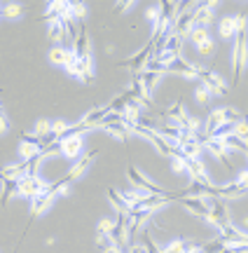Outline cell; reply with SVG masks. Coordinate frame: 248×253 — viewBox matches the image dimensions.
<instances>
[{
	"instance_id": "obj_2",
	"label": "cell",
	"mask_w": 248,
	"mask_h": 253,
	"mask_svg": "<svg viewBox=\"0 0 248 253\" xmlns=\"http://www.w3.org/2000/svg\"><path fill=\"white\" fill-rule=\"evenodd\" d=\"M49 190V183L42 181L40 176H24L19 181V197H26V199H33L37 195H42Z\"/></svg>"
},
{
	"instance_id": "obj_13",
	"label": "cell",
	"mask_w": 248,
	"mask_h": 253,
	"mask_svg": "<svg viewBox=\"0 0 248 253\" xmlns=\"http://www.w3.org/2000/svg\"><path fill=\"white\" fill-rule=\"evenodd\" d=\"M96 155H99V150H92V153H87V157H82V160H80V162L75 164L73 169H68V173H66L64 178H66L68 183H71V181H75V178H80V176H84V171L89 169V164L94 162V157H96Z\"/></svg>"
},
{
	"instance_id": "obj_4",
	"label": "cell",
	"mask_w": 248,
	"mask_h": 253,
	"mask_svg": "<svg viewBox=\"0 0 248 253\" xmlns=\"http://www.w3.org/2000/svg\"><path fill=\"white\" fill-rule=\"evenodd\" d=\"M152 54H155V38H152V40H150V42H147V45L143 47L141 52H136V54L131 56V59H129L124 66H127V68H131V71L138 75V73H143V68H145L147 61L152 59Z\"/></svg>"
},
{
	"instance_id": "obj_15",
	"label": "cell",
	"mask_w": 248,
	"mask_h": 253,
	"mask_svg": "<svg viewBox=\"0 0 248 253\" xmlns=\"http://www.w3.org/2000/svg\"><path fill=\"white\" fill-rule=\"evenodd\" d=\"M185 171H190L192 181H199V183H204V185H211V178H209L206 167H204L202 160H187V169H185Z\"/></svg>"
},
{
	"instance_id": "obj_10",
	"label": "cell",
	"mask_w": 248,
	"mask_h": 253,
	"mask_svg": "<svg viewBox=\"0 0 248 253\" xmlns=\"http://www.w3.org/2000/svg\"><path fill=\"white\" fill-rule=\"evenodd\" d=\"M166 73H180L185 78H199L202 68H199V66H192L190 61H185L183 56H178V59H174V61L166 66Z\"/></svg>"
},
{
	"instance_id": "obj_38",
	"label": "cell",
	"mask_w": 248,
	"mask_h": 253,
	"mask_svg": "<svg viewBox=\"0 0 248 253\" xmlns=\"http://www.w3.org/2000/svg\"><path fill=\"white\" fill-rule=\"evenodd\" d=\"M71 14H73V19H80V21H82V19L87 17V5H84V2H71Z\"/></svg>"
},
{
	"instance_id": "obj_28",
	"label": "cell",
	"mask_w": 248,
	"mask_h": 253,
	"mask_svg": "<svg viewBox=\"0 0 248 253\" xmlns=\"http://www.w3.org/2000/svg\"><path fill=\"white\" fill-rule=\"evenodd\" d=\"M218 28H220V38H234L237 36V17H222Z\"/></svg>"
},
{
	"instance_id": "obj_53",
	"label": "cell",
	"mask_w": 248,
	"mask_h": 253,
	"mask_svg": "<svg viewBox=\"0 0 248 253\" xmlns=\"http://www.w3.org/2000/svg\"><path fill=\"white\" fill-rule=\"evenodd\" d=\"M0 9H2V7H0Z\"/></svg>"
},
{
	"instance_id": "obj_35",
	"label": "cell",
	"mask_w": 248,
	"mask_h": 253,
	"mask_svg": "<svg viewBox=\"0 0 248 253\" xmlns=\"http://www.w3.org/2000/svg\"><path fill=\"white\" fill-rule=\"evenodd\" d=\"M33 134H35L37 138H45L47 134H52V122H49V120H45V118H40L35 122V131H33Z\"/></svg>"
},
{
	"instance_id": "obj_37",
	"label": "cell",
	"mask_w": 248,
	"mask_h": 253,
	"mask_svg": "<svg viewBox=\"0 0 248 253\" xmlns=\"http://www.w3.org/2000/svg\"><path fill=\"white\" fill-rule=\"evenodd\" d=\"M234 136H239L241 141H246L248 143V120H239L237 125H234Z\"/></svg>"
},
{
	"instance_id": "obj_32",
	"label": "cell",
	"mask_w": 248,
	"mask_h": 253,
	"mask_svg": "<svg viewBox=\"0 0 248 253\" xmlns=\"http://www.w3.org/2000/svg\"><path fill=\"white\" fill-rule=\"evenodd\" d=\"M202 141H190V143H185L180 145V150H183L190 160H199V155H202Z\"/></svg>"
},
{
	"instance_id": "obj_43",
	"label": "cell",
	"mask_w": 248,
	"mask_h": 253,
	"mask_svg": "<svg viewBox=\"0 0 248 253\" xmlns=\"http://www.w3.org/2000/svg\"><path fill=\"white\" fill-rule=\"evenodd\" d=\"M194 96H197V101H199V103H204V106H206V103H209V99H211V94H209V89H206L204 84H199V87H197Z\"/></svg>"
},
{
	"instance_id": "obj_9",
	"label": "cell",
	"mask_w": 248,
	"mask_h": 253,
	"mask_svg": "<svg viewBox=\"0 0 248 253\" xmlns=\"http://www.w3.org/2000/svg\"><path fill=\"white\" fill-rule=\"evenodd\" d=\"M199 78H202V84L209 89V94L211 96H222L225 91H227V87H225V82L215 75V73H211V71H204L202 68V73H199Z\"/></svg>"
},
{
	"instance_id": "obj_48",
	"label": "cell",
	"mask_w": 248,
	"mask_h": 253,
	"mask_svg": "<svg viewBox=\"0 0 248 253\" xmlns=\"http://www.w3.org/2000/svg\"><path fill=\"white\" fill-rule=\"evenodd\" d=\"M134 5H136L134 0H124V2H115V9H117V12H127V9L134 7Z\"/></svg>"
},
{
	"instance_id": "obj_41",
	"label": "cell",
	"mask_w": 248,
	"mask_h": 253,
	"mask_svg": "<svg viewBox=\"0 0 248 253\" xmlns=\"http://www.w3.org/2000/svg\"><path fill=\"white\" fill-rule=\"evenodd\" d=\"M112 227H115V223H112V220H108V218H103L101 223L96 225V235H110Z\"/></svg>"
},
{
	"instance_id": "obj_47",
	"label": "cell",
	"mask_w": 248,
	"mask_h": 253,
	"mask_svg": "<svg viewBox=\"0 0 248 253\" xmlns=\"http://www.w3.org/2000/svg\"><path fill=\"white\" fill-rule=\"evenodd\" d=\"M213 47H215V45H213V40H206V42H204V45H199L197 49H199V54L209 56V54H213Z\"/></svg>"
},
{
	"instance_id": "obj_42",
	"label": "cell",
	"mask_w": 248,
	"mask_h": 253,
	"mask_svg": "<svg viewBox=\"0 0 248 253\" xmlns=\"http://www.w3.org/2000/svg\"><path fill=\"white\" fill-rule=\"evenodd\" d=\"M187 160H190V157H174V160H171V169H174L176 173L185 171V169H187Z\"/></svg>"
},
{
	"instance_id": "obj_51",
	"label": "cell",
	"mask_w": 248,
	"mask_h": 253,
	"mask_svg": "<svg viewBox=\"0 0 248 253\" xmlns=\"http://www.w3.org/2000/svg\"><path fill=\"white\" fill-rule=\"evenodd\" d=\"M103 253H122V249H117L115 244H110L108 249H103Z\"/></svg>"
},
{
	"instance_id": "obj_1",
	"label": "cell",
	"mask_w": 248,
	"mask_h": 253,
	"mask_svg": "<svg viewBox=\"0 0 248 253\" xmlns=\"http://www.w3.org/2000/svg\"><path fill=\"white\" fill-rule=\"evenodd\" d=\"M248 19L246 14L241 12L237 14V40H234V52H232V66H234V71H232V80L239 82L241 73L246 68L248 63Z\"/></svg>"
},
{
	"instance_id": "obj_27",
	"label": "cell",
	"mask_w": 248,
	"mask_h": 253,
	"mask_svg": "<svg viewBox=\"0 0 248 253\" xmlns=\"http://www.w3.org/2000/svg\"><path fill=\"white\" fill-rule=\"evenodd\" d=\"M108 197H110V204L117 209L120 213H131V207H129L127 202H124V197H122V195L115 188H108Z\"/></svg>"
},
{
	"instance_id": "obj_18",
	"label": "cell",
	"mask_w": 248,
	"mask_h": 253,
	"mask_svg": "<svg viewBox=\"0 0 248 253\" xmlns=\"http://www.w3.org/2000/svg\"><path fill=\"white\" fill-rule=\"evenodd\" d=\"M204 145H206L213 155H218V160H222V164H225L227 169H232L230 155H227V148H225V143H222V141H218V138H206V141H204Z\"/></svg>"
},
{
	"instance_id": "obj_29",
	"label": "cell",
	"mask_w": 248,
	"mask_h": 253,
	"mask_svg": "<svg viewBox=\"0 0 248 253\" xmlns=\"http://www.w3.org/2000/svg\"><path fill=\"white\" fill-rule=\"evenodd\" d=\"M222 143H225V148L227 150H239V153H248V143L246 141H241L239 136L230 134L227 138H222Z\"/></svg>"
},
{
	"instance_id": "obj_45",
	"label": "cell",
	"mask_w": 248,
	"mask_h": 253,
	"mask_svg": "<svg viewBox=\"0 0 248 253\" xmlns=\"http://www.w3.org/2000/svg\"><path fill=\"white\" fill-rule=\"evenodd\" d=\"M164 253H185V242H171L164 249Z\"/></svg>"
},
{
	"instance_id": "obj_52",
	"label": "cell",
	"mask_w": 248,
	"mask_h": 253,
	"mask_svg": "<svg viewBox=\"0 0 248 253\" xmlns=\"http://www.w3.org/2000/svg\"><path fill=\"white\" fill-rule=\"evenodd\" d=\"M0 115H5V110H2V106H0Z\"/></svg>"
},
{
	"instance_id": "obj_11",
	"label": "cell",
	"mask_w": 248,
	"mask_h": 253,
	"mask_svg": "<svg viewBox=\"0 0 248 253\" xmlns=\"http://www.w3.org/2000/svg\"><path fill=\"white\" fill-rule=\"evenodd\" d=\"M220 232H222V235H220V237H222V242H225L227 246H241V244H248V235H246V232H241L239 227H234L232 223H230V225L222 227Z\"/></svg>"
},
{
	"instance_id": "obj_19",
	"label": "cell",
	"mask_w": 248,
	"mask_h": 253,
	"mask_svg": "<svg viewBox=\"0 0 248 253\" xmlns=\"http://www.w3.org/2000/svg\"><path fill=\"white\" fill-rule=\"evenodd\" d=\"M73 52L77 54V59H82V56H89L92 54V49H89V36H87V28L80 24V33H77V40L73 42Z\"/></svg>"
},
{
	"instance_id": "obj_39",
	"label": "cell",
	"mask_w": 248,
	"mask_h": 253,
	"mask_svg": "<svg viewBox=\"0 0 248 253\" xmlns=\"http://www.w3.org/2000/svg\"><path fill=\"white\" fill-rule=\"evenodd\" d=\"M143 246H145V251L147 253H164L159 246L155 244V239L150 237V232H143Z\"/></svg>"
},
{
	"instance_id": "obj_49",
	"label": "cell",
	"mask_w": 248,
	"mask_h": 253,
	"mask_svg": "<svg viewBox=\"0 0 248 253\" xmlns=\"http://www.w3.org/2000/svg\"><path fill=\"white\" fill-rule=\"evenodd\" d=\"M147 19L152 21V26H155L157 21H159V7H150L147 9Z\"/></svg>"
},
{
	"instance_id": "obj_23",
	"label": "cell",
	"mask_w": 248,
	"mask_h": 253,
	"mask_svg": "<svg viewBox=\"0 0 248 253\" xmlns=\"http://www.w3.org/2000/svg\"><path fill=\"white\" fill-rule=\"evenodd\" d=\"M12 195H19V181H2V190H0V207L5 209Z\"/></svg>"
},
{
	"instance_id": "obj_44",
	"label": "cell",
	"mask_w": 248,
	"mask_h": 253,
	"mask_svg": "<svg viewBox=\"0 0 248 253\" xmlns=\"http://www.w3.org/2000/svg\"><path fill=\"white\" fill-rule=\"evenodd\" d=\"M225 118H227V122L237 125L239 120H244V115H241L239 110H234V108H225Z\"/></svg>"
},
{
	"instance_id": "obj_31",
	"label": "cell",
	"mask_w": 248,
	"mask_h": 253,
	"mask_svg": "<svg viewBox=\"0 0 248 253\" xmlns=\"http://www.w3.org/2000/svg\"><path fill=\"white\" fill-rule=\"evenodd\" d=\"M47 36H49V40H52L54 45H59V42L66 38V31H64V26H61V21L49 24V28H47Z\"/></svg>"
},
{
	"instance_id": "obj_36",
	"label": "cell",
	"mask_w": 248,
	"mask_h": 253,
	"mask_svg": "<svg viewBox=\"0 0 248 253\" xmlns=\"http://www.w3.org/2000/svg\"><path fill=\"white\" fill-rule=\"evenodd\" d=\"M178 126H180L183 131H187V134H197V131L202 129V122H199V120H194V118H185Z\"/></svg>"
},
{
	"instance_id": "obj_22",
	"label": "cell",
	"mask_w": 248,
	"mask_h": 253,
	"mask_svg": "<svg viewBox=\"0 0 248 253\" xmlns=\"http://www.w3.org/2000/svg\"><path fill=\"white\" fill-rule=\"evenodd\" d=\"M227 122V118H225V110H213L211 115H209V120H206V138L211 136V131H215L218 126H222Z\"/></svg>"
},
{
	"instance_id": "obj_34",
	"label": "cell",
	"mask_w": 248,
	"mask_h": 253,
	"mask_svg": "<svg viewBox=\"0 0 248 253\" xmlns=\"http://www.w3.org/2000/svg\"><path fill=\"white\" fill-rule=\"evenodd\" d=\"M0 14L7 19H19L21 17V5H19V2H7L5 7L0 9Z\"/></svg>"
},
{
	"instance_id": "obj_50",
	"label": "cell",
	"mask_w": 248,
	"mask_h": 253,
	"mask_svg": "<svg viewBox=\"0 0 248 253\" xmlns=\"http://www.w3.org/2000/svg\"><path fill=\"white\" fill-rule=\"evenodd\" d=\"M7 134V120H5V115H0V136Z\"/></svg>"
},
{
	"instance_id": "obj_24",
	"label": "cell",
	"mask_w": 248,
	"mask_h": 253,
	"mask_svg": "<svg viewBox=\"0 0 248 253\" xmlns=\"http://www.w3.org/2000/svg\"><path fill=\"white\" fill-rule=\"evenodd\" d=\"M138 78H141V82H143V87H145V91L150 94V91H152V89L157 87V84H159V80H162V73L143 71V73H138Z\"/></svg>"
},
{
	"instance_id": "obj_8",
	"label": "cell",
	"mask_w": 248,
	"mask_h": 253,
	"mask_svg": "<svg viewBox=\"0 0 248 253\" xmlns=\"http://www.w3.org/2000/svg\"><path fill=\"white\" fill-rule=\"evenodd\" d=\"M174 199H176V195H145V197L134 207V211H155V209L164 207V204L174 202Z\"/></svg>"
},
{
	"instance_id": "obj_6",
	"label": "cell",
	"mask_w": 248,
	"mask_h": 253,
	"mask_svg": "<svg viewBox=\"0 0 248 253\" xmlns=\"http://www.w3.org/2000/svg\"><path fill=\"white\" fill-rule=\"evenodd\" d=\"M82 134L77 136H66V138H61L59 141V153L64 155V157H68V160H75V157H80V153H82Z\"/></svg>"
},
{
	"instance_id": "obj_25",
	"label": "cell",
	"mask_w": 248,
	"mask_h": 253,
	"mask_svg": "<svg viewBox=\"0 0 248 253\" xmlns=\"http://www.w3.org/2000/svg\"><path fill=\"white\" fill-rule=\"evenodd\" d=\"M49 63H54V66H66L68 63V47H61V45H56L49 49Z\"/></svg>"
},
{
	"instance_id": "obj_5",
	"label": "cell",
	"mask_w": 248,
	"mask_h": 253,
	"mask_svg": "<svg viewBox=\"0 0 248 253\" xmlns=\"http://www.w3.org/2000/svg\"><path fill=\"white\" fill-rule=\"evenodd\" d=\"M206 220L211 223V225L215 227H225L230 225V211H227V207H225V202H209V216H206Z\"/></svg>"
},
{
	"instance_id": "obj_16",
	"label": "cell",
	"mask_w": 248,
	"mask_h": 253,
	"mask_svg": "<svg viewBox=\"0 0 248 253\" xmlns=\"http://www.w3.org/2000/svg\"><path fill=\"white\" fill-rule=\"evenodd\" d=\"M52 199H54V195H49V192H42V195L31 199V220H35L40 213H45L52 204Z\"/></svg>"
},
{
	"instance_id": "obj_20",
	"label": "cell",
	"mask_w": 248,
	"mask_h": 253,
	"mask_svg": "<svg viewBox=\"0 0 248 253\" xmlns=\"http://www.w3.org/2000/svg\"><path fill=\"white\" fill-rule=\"evenodd\" d=\"M138 120H141V103L134 99L127 108L122 110V122L127 126H134V125H138Z\"/></svg>"
},
{
	"instance_id": "obj_21",
	"label": "cell",
	"mask_w": 248,
	"mask_h": 253,
	"mask_svg": "<svg viewBox=\"0 0 248 253\" xmlns=\"http://www.w3.org/2000/svg\"><path fill=\"white\" fill-rule=\"evenodd\" d=\"M162 115H164L166 120H174L176 126H178L185 118H187V115H185V108H183V101H174V106H169Z\"/></svg>"
},
{
	"instance_id": "obj_14",
	"label": "cell",
	"mask_w": 248,
	"mask_h": 253,
	"mask_svg": "<svg viewBox=\"0 0 248 253\" xmlns=\"http://www.w3.org/2000/svg\"><path fill=\"white\" fill-rule=\"evenodd\" d=\"M213 7H218V0L204 2V5H199V9H194V26H209V21L213 19Z\"/></svg>"
},
{
	"instance_id": "obj_33",
	"label": "cell",
	"mask_w": 248,
	"mask_h": 253,
	"mask_svg": "<svg viewBox=\"0 0 248 253\" xmlns=\"http://www.w3.org/2000/svg\"><path fill=\"white\" fill-rule=\"evenodd\" d=\"M71 126H73V122H66V120H54V122H52V134L56 136V141H59V138H61V136H64Z\"/></svg>"
},
{
	"instance_id": "obj_7",
	"label": "cell",
	"mask_w": 248,
	"mask_h": 253,
	"mask_svg": "<svg viewBox=\"0 0 248 253\" xmlns=\"http://www.w3.org/2000/svg\"><path fill=\"white\" fill-rule=\"evenodd\" d=\"M127 173H129V178H131V183H134L136 188L143 190L145 195H164V192H162V188H159V185H155V183L150 181L147 176H143V173L138 171L136 167H129Z\"/></svg>"
},
{
	"instance_id": "obj_30",
	"label": "cell",
	"mask_w": 248,
	"mask_h": 253,
	"mask_svg": "<svg viewBox=\"0 0 248 253\" xmlns=\"http://www.w3.org/2000/svg\"><path fill=\"white\" fill-rule=\"evenodd\" d=\"M190 40H192L194 45L199 47V45H204L206 40H211V33H209V28H204V26H194L192 31H190Z\"/></svg>"
},
{
	"instance_id": "obj_12",
	"label": "cell",
	"mask_w": 248,
	"mask_h": 253,
	"mask_svg": "<svg viewBox=\"0 0 248 253\" xmlns=\"http://www.w3.org/2000/svg\"><path fill=\"white\" fill-rule=\"evenodd\" d=\"M180 204H183L187 211H192L197 218L209 216V202L204 197H180Z\"/></svg>"
},
{
	"instance_id": "obj_40",
	"label": "cell",
	"mask_w": 248,
	"mask_h": 253,
	"mask_svg": "<svg viewBox=\"0 0 248 253\" xmlns=\"http://www.w3.org/2000/svg\"><path fill=\"white\" fill-rule=\"evenodd\" d=\"M117 122H122V113H112V110H110V113L101 120V125H99V126H103V129H106V126L117 125Z\"/></svg>"
},
{
	"instance_id": "obj_17",
	"label": "cell",
	"mask_w": 248,
	"mask_h": 253,
	"mask_svg": "<svg viewBox=\"0 0 248 253\" xmlns=\"http://www.w3.org/2000/svg\"><path fill=\"white\" fill-rule=\"evenodd\" d=\"M28 173V162H19V164H12V167H5L0 171V181H21L24 176Z\"/></svg>"
},
{
	"instance_id": "obj_26",
	"label": "cell",
	"mask_w": 248,
	"mask_h": 253,
	"mask_svg": "<svg viewBox=\"0 0 248 253\" xmlns=\"http://www.w3.org/2000/svg\"><path fill=\"white\" fill-rule=\"evenodd\" d=\"M106 131L110 136H115V138H120L122 143H124V141H129V136H131V126H127L124 122H117V125L106 126Z\"/></svg>"
},
{
	"instance_id": "obj_3",
	"label": "cell",
	"mask_w": 248,
	"mask_h": 253,
	"mask_svg": "<svg viewBox=\"0 0 248 253\" xmlns=\"http://www.w3.org/2000/svg\"><path fill=\"white\" fill-rule=\"evenodd\" d=\"M66 71L71 73V75H75L80 82H84V84H89V82L94 80V59L92 54L89 56H82V59H77V61L73 63V66H68Z\"/></svg>"
},
{
	"instance_id": "obj_46",
	"label": "cell",
	"mask_w": 248,
	"mask_h": 253,
	"mask_svg": "<svg viewBox=\"0 0 248 253\" xmlns=\"http://www.w3.org/2000/svg\"><path fill=\"white\" fill-rule=\"evenodd\" d=\"M96 244H99V249H101V251H103V249H108V246L112 244L110 235H99V237H96Z\"/></svg>"
}]
</instances>
